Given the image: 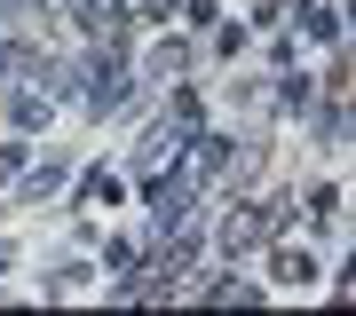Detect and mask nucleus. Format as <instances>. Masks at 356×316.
<instances>
[{"mask_svg": "<svg viewBox=\"0 0 356 316\" xmlns=\"http://www.w3.org/2000/svg\"><path fill=\"white\" fill-rule=\"evenodd\" d=\"M277 285H317V261L309 253H277Z\"/></svg>", "mask_w": 356, "mask_h": 316, "instance_id": "1", "label": "nucleus"}, {"mask_svg": "<svg viewBox=\"0 0 356 316\" xmlns=\"http://www.w3.org/2000/svg\"><path fill=\"white\" fill-rule=\"evenodd\" d=\"M301 32L309 40H341V8H301Z\"/></svg>", "mask_w": 356, "mask_h": 316, "instance_id": "2", "label": "nucleus"}]
</instances>
